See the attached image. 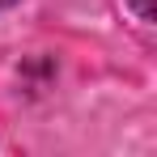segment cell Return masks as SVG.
Instances as JSON below:
<instances>
[{"label": "cell", "instance_id": "cell-2", "mask_svg": "<svg viewBox=\"0 0 157 157\" xmlns=\"http://www.w3.org/2000/svg\"><path fill=\"white\" fill-rule=\"evenodd\" d=\"M9 4H17V0H0V9H9Z\"/></svg>", "mask_w": 157, "mask_h": 157}, {"label": "cell", "instance_id": "cell-1", "mask_svg": "<svg viewBox=\"0 0 157 157\" xmlns=\"http://www.w3.org/2000/svg\"><path fill=\"white\" fill-rule=\"evenodd\" d=\"M132 9L140 13V21H153V0H132Z\"/></svg>", "mask_w": 157, "mask_h": 157}]
</instances>
